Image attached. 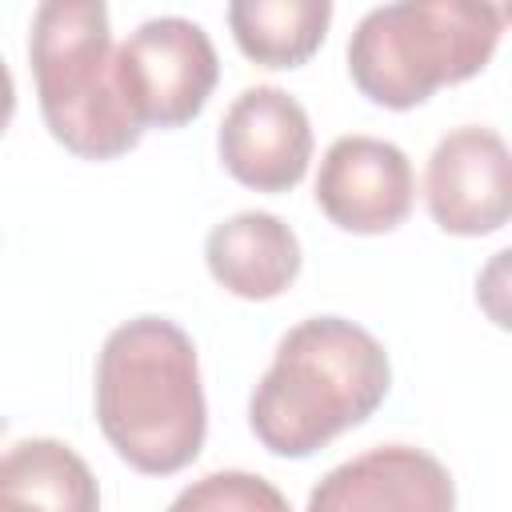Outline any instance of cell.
<instances>
[{
	"label": "cell",
	"mask_w": 512,
	"mask_h": 512,
	"mask_svg": "<svg viewBox=\"0 0 512 512\" xmlns=\"http://www.w3.org/2000/svg\"><path fill=\"white\" fill-rule=\"evenodd\" d=\"M392 388L384 344L344 320L308 316L288 328L248 396V424L272 456L304 460L364 424Z\"/></svg>",
	"instance_id": "cell-1"
},
{
	"label": "cell",
	"mask_w": 512,
	"mask_h": 512,
	"mask_svg": "<svg viewBox=\"0 0 512 512\" xmlns=\"http://www.w3.org/2000/svg\"><path fill=\"white\" fill-rule=\"evenodd\" d=\"M96 420L116 456L144 476L188 468L208 432L192 336L168 316H136L96 356Z\"/></svg>",
	"instance_id": "cell-2"
},
{
	"label": "cell",
	"mask_w": 512,
	"mask_h": 512,
	"mask_svg": "<svg viewBox=\"0 0 512 512\" xmlns=\"http://www.w3.org/2000/svg\"><path fill=\"white\" fill-rule=\"evenodd\" d=\"M508 12L476 0H396L360 16L348 40L352 84L384 108H416L472 80L496 52Z\"/></svg>",
	"instance_id": "cell-3"
},
{
	"label": "cell",
	"mask_w": 512,
	"mask_h": 512,
	"mask_svg": "<svg viewBox=\"0 0 512 512\" xmlns=\"http://www.w3.org/2000/svg\"><path fill=\"white\" fill-rule=\"evenodd\" d=\"M28 60L36 76L40 116L80 160H116L140 144L120 80L108 8L100 0H44L32 12Z\"/></svg>",
	"instance_id": "cell-4"
},
{
	"label": "cell",
	"mask_w": 512,
	"mask_h": 512,
	"mask_svg": "<svg viewBox=\"0 0 512 512\" xmlns=\"http://www.w3.org/2000/svg\"><path fill=\"white\" fill-rule=\"evenodd\" d=\"M116 80L140 128H180L208 104L220 60L196 20L152 16L116 48Z\"/></svg>",
	"instance_id": "cell-5"
},
{
	"label": "cell",
	"mask_w": 512,
	"mask_h": 512,
	"mask_svg": "<svg viewBox=\"0 0 512 512\" xmlns=\"http://www.w3.org/2000/svg\"><path fill=\"white\" fill-rule=\"evenodd\" d=\"M424 200L432 220L452 236H488L512 212V160L496 128L460 124L428 156Z\"/></svg>",
	"instance_id": "cell-6"
},
{
	"label": "cell",
	"mask_w": 512,
	"mask_h": 512,
	"mask_svg": "<svg viewBox=\"0 0 512 512\" xmlns=\"http://www.w3.org/2000/svg\"><path fill=\"white\" fill-rule=\"evenodd\" d=\"M416 176L400 144L380 136H336L316 172L320 212L356 236H380L408 220Z\"/></svg>",
	"instance_id": "cell-7"
},
{
	"label": "cell",
	"mask_w": 512,
	"mask_h": 512,
	"mask_svg": "<svg viewBox=\"0 0 512 512\" xmlns=\"http://www.w3.org/2000/svg\"><path fill=\"white\" fill-rule=\"evenodd\" d=\"M220 164L232 180L256 192H288L312 160V120L296 96L276 84L244 88L216 132Z\"/></svg>",
	"instance_id": "cell-8"
},
{
	"label": "cell",
	"mask_w": 512,
	"mask_h": 512,
	"mask_svg": "<svg viewBox=\"0 0 512 512\" xmlns=\"http://www.w3.org/2000/svg\"><path fill=\"white\" fill-rule=\"evenodd\" d=\"M304 512H456V480L416 444H376L336 464Z\"/></svg>",
	"instance_id": "cell-9"
},
{
	"label": "cell",
	"mask_w": 512,
	"mask_h": 512,
	"mask_svg": "<svg viewBox=\"0 0 512 512\" xmlns=\"http://www.w3.org/2000/svg\"><path fill=\"white\" fill-rule=\"evenodd\" d=\"M212 280L240 300H272L300 276V240L276 212H236L204 240Z\"/></svg>",
	"instance_id": "cell-10"
},
{
	"label": "cell",
	"mask_w": 512,
	"mask_h": 512,
	"mask_svg": "<svg viewBox=\"0 0 512 512\" xmlns=\"http://www.w3.org/2000/svg\"><path fill=\"white\" fill-rule=\"evenodd\" d=\"M0 512H100V484L64 440H16L0 452Z\"/></svg>",
	"instance_id": "cell-11"
},
{
	"label": "cell",
	"mask_w": 512,
	"mask_h": 512,
	"mask_svg": "<svg viewBox=\"0 0 512 512\" xmlns=\"http://www.w3.org/2000/svg\"><path fill=\"white\" fill-rule=\"evenodd\" d=\"M332 20L328 0H236L228 4V28L240 52L264 68L304 64Z\"/></svg>",
	"instance_id": "cell-12"
},
{
	"label": "cell",
	"mask_w": 512,
	"mask_h": 512,
	"mask_svg": "<svg viewBox=\"0 0 512 512\" xmlns=\"http://www.w3.org/2000/svg\"><path fill=\"white\" fill-rule=\"evenodd\" d=\"M168 512H292V508L272 480L244 468H220L180 488Z\"/></svg>",
	"instance_id": "cell-13"
},
{
	"label": "cell",
	"mask_w": 512,
	"mask_h": 512,
	"mask_svg": "<svg viewBox=\"0 0 512 512\" xmlns=\"http://www.w3.org/2000/svg\"><path fill=\"white\" fill-rule=\"evenodd\" d=\"M12 112H16V80H12V72H8V64L0 60V132L8 128V120H12Z\"/></svg>",
	"instance_id": "cell-14"
}]
</instances>
